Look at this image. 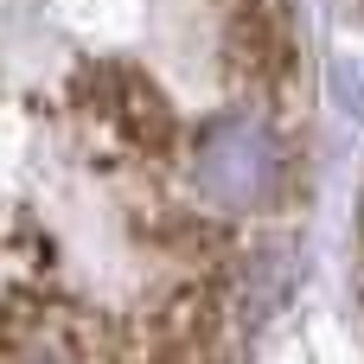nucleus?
<instances>
[{
    "mask_svg": "<svg viewBox=\"0 0 364 364\" xmlns=\"http://www.w3.org/2000/svg\"><path fill=\"white\" fill-rule=\"evenodd\" d=\"M224 64L262 102H288L301 77V26L288 0H224Z\"/></svg>",
    "mask_w": 364,
    "mask_h": 364,
    "instance_id": "f03ea898",
    "label": "nucleus"
},
{
    "mask_svg": "<svg viewBox=\"0 0 364 364\" xmlns=\"http://www.w3.org/2000/svg\"><path fill=\"white\" fill-rule=\"evenodd\" d=\"M186 179L205 211L256 218V211L282 205V192H288V147L269 115L224 109L186 134Z\"/></svg>",
    "mask_w": 364,
    "mask_h": 364,
    "instance_id": "f257e3e1",
    "label": "nucleus"
},
{
    "mask_svg": "<svg viewBox=\"0 0 364 364\" xmlns=\"http://www.w3.org/2000/svg\"><path fill=\"white\" fill-rule=\"evenodd\" d=\"M0 364H115V352H102L96 333L83 326H38V333H19Z\"/></svg>",
    "mask_w": 364,
    "mask_h": 364,
    "instance_id": "7ed1b4c3",
    "label": "nucleus"
}]
</instances>
